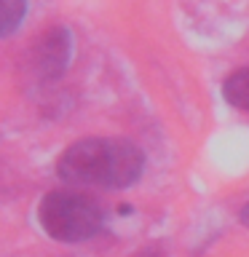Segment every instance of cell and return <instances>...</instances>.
I'll return each instance as SVG.
<instances>
[{"label": "cell", "instance_id": "cell-6", "mask_svg": "<svg viewBox=\"0 0 249 257\" xmlns=\"http://www.w3.org/2000/svg\"><path fill=\"white\" fill-rule=\"evenodd\" d=\"M241 222H244L246 228H249V204H246L244 209H241Z\"/></svg>", "mask_w": 249, "mask_h": 257}, {"label": "cell", "instance_id": "cell-1", "mask_svg": "<svg viewBox=\"0 0 249 257\" xmlns=\"http://www.w3.org/2000/svg\"><path fill=\"white\" fill-rule=\"evenodd\" d=\"M145 172V153L129 140L88 137L72 142L56 161V174L72 185L129 188Z\"/></svg>", "mask_w": 249, "mask_h": 257}, {"label": "cell", "instance_id": "cell-2", "mask_svg": "<svg viewBox=\"0 0 249 257\" xmlns=\"http://www.w3.org/2000/svg\"><path fill=\"white\" fill-rule=\"evenodd\" d=\"M38 222L46 236L62 244H78L88 241L102 230L104 209L86 193L72 190H51L46 193L38 206Z\"/></svg>", "mask_w": 249, "mask_h": 257}, {"label": "cell", "instance_id": "cell-4", "mask_svg": "<svg viewBox=\"0 0 249 257\" xmlns=\"http://www.w3.org/2000/svg\"><path fill=\"white\" fill-rule=\"evenodd\" d=\"M222 96H225V102H228V104L249 112V67L236 70L233 75L225 78Z\"/></svg>", "mask_w": 249, "mask_h": 257}, {"label": "cell", "instance_id": "cell-5", "mask_svg": "<svg viewBox=\"0 0 249 257\" xmlns=\"http://www.w3.org/2000/svg\"><path fill=\"white\" fill-rule=\"evenodd\" d=\"M27 14V0H0V38L19 30Z\"/></svg>", "mask_w": 249, "mask_h": 257}, {"label": "cell", "instance_id": "cell-3", "mask_svg": "<svg viewBox=\"0 0 249 257\" xmlns=\"http://www.w3.org/2000/svg\"><path fill=\"white\" fill-rule=\"evenodd\" d=\"M72 59V35L67 27L48 30L32 48V70L40 80H56Z\"/></svg>", "mask_w": 249, "mask_h": 257}]
</instances>
